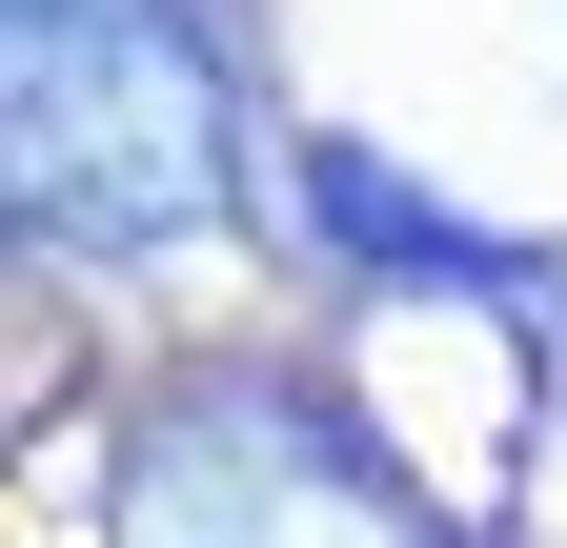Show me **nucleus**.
<instances>
[{
	"instance_id": "nucleus-1",
	"label": "nucleus",
	"mask_w": 567,
	"mask_h": 548,
	"mask_svg": "<svg viewBox=\"0 0 567 548\" xmlns=\"http://www.w3.org/2000/svg\"><path fill=\"white\" fill-rule=\"evenodd\" d=\"M0 143H21V224L61 264H142L224 224L244 183V82L203 0H21L0 21Z\"/></svg>"
},
{
	"instance_id": "nucleus-2",
	"label": "nucleus",
	"mask_w": 567,
	"mask_h": 548,
	"mask_svg": "<svg viewBox=\"0 0 567 548\" xmlns=\"http://www.w3.org/2000/svg\"><path fill=\"white\" fill-rule=\"evenodd\" d=\"M122 548H446V508L344 427L324 386L224 366L122 447Z\"/></svg>"
},
{
	"instance_id": "nucleus-3",
	"label": "nucleus",
	"mask_w": 567,
	"mask_h": 548,
	"mask_svg": "<svg viewBox=\"0 0 567 548\" xmlns=\"http://www.w3.org/2000/svg\"><path fill=\"white\" fill-rule=\"evenodd\" d=\"M305 203H324V244H344V264H405V285H486V305H567V264H527V244H466L446 203H405L365 143H305Z\"/></svg>"
}]
</instances>
